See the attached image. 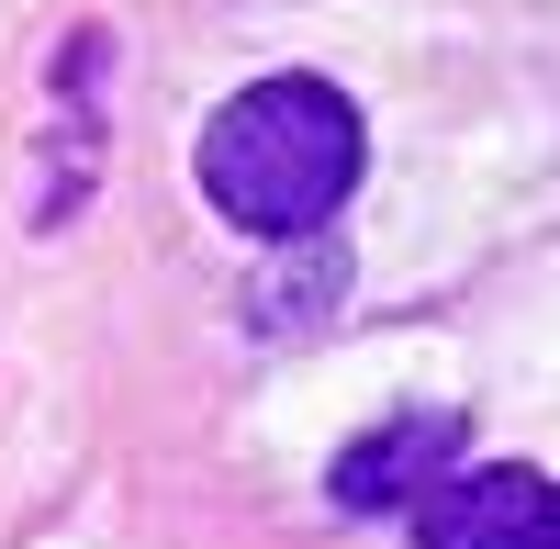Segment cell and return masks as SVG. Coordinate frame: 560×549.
Segmentation results:
<instances>
[{
    "label": "cell",
    "instance_id": "cell-1",
    "mask_svg": "<svg viewBox=\"0 0 560 549\" xmlns=\"http://www.w3.org/2000/svg\"><path fill=\"white\" fill-rule=\"evenodd\" d=\"M202 202L236 224V236H269V247H314L325 213L359 191L370 168V124L337 79L314 68H280V79H247L236 102L202 124Z\"/></svg>",
    "mask_w": 560,
    "mask_h": 549
},
{
    "label": "cell",
    "instance_id": "cell-2",
    "mask_svg": "<svg viewBox=\"0 0 560 549\" xmlns=\"http://www.w3.org/2000/svg\"><path fill=\"white\" fill-rule=\"evenodd\" d=\"M415 549H560V482L527 460H459L415 505Z\"/></svg>",
    "mask_w": 560,
    "mask_h": 549
},
{
    "label": "cell",
    "instance_id": "cell-3",
    "mask_svg": "<svg viewBox=\"0 0 560 549\" xmlns=\"http://www.w3.org/2000/svg\"><path fill=\"white\" fill-rule=\"evenodd\" d=\"M459 448H471L459 416H393V427H370V437L337 448L325 493H337V516H415V505L459 471Z\"/></svg>",
    "mask_w": 560,
    "mask_h": 549
},
{
    "label": "cell",
    "instance_id": "cell-4",
    "mask_svg": "<svg viewBox=\"0 0 560 549\" xmlns=\"http://www.w3.org/2000/svg\"><path fill=\"white\" fill-rule=\"evenodd\" d=\"M337 281H348V258H337V247L314 236L303 281H269V292H247V326H269V337H280V326H314V314H325V292H337Z\"/></svg>",
    "mask_w": 560,
    "mask_h": 549
}]
</instances>
